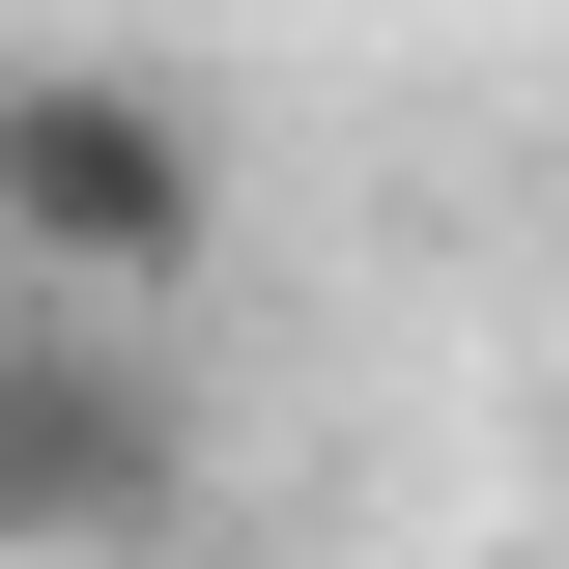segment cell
<instances>
[{"label": "cell", "instance_id": "1", "mask_svg": "<svg viewBox=\"0 0 569 569\" xmlns=\"http://www.w3.org/2000/svg\"><path fill=\"white\" fill-rule=\"evenodd\" d=\"M228 228V114L171 58H0V284L29 313H171Z\"/></svg>", "mask_w": 569, "mask_h": 569}, {"label": "cell", "instance_id": "2", "mask_svg": "<svg viewBox=\"0 0 569 569\" xmlns=\"http://www.w3.org/2000/svg\"><path fill=\"white\" fill-rule=\"evenodd\" d=\"M200 512V427L142 370V313H29L0 284V569H114Z\"/></svg>", "mask_w": 569, "mask_h": 569}]
</instances>
